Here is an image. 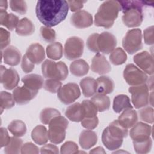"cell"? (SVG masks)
I'll return each mask as SVG.
<instances>
[{
	"instance_id": "1",
	"label": "cell",
	"mask_w": 154,
	"mask_h": 154,
	"mask_svg": "<svg viewBox=\"0 0 154 154\" xmlns=\"http://www.w3.org/2000/svg\"><path fill=\"white\" fill-rule=\"evenodd\" d=\"M69 11L67 1L64 0L38 1L35 14L40 22L45 26H55L66 17Z\"/></svg>"
},
{
	"instance_id": "2",
	"label": "cell",
	"mask_w": 154,
	"mask_h": 154,
	"mask_svg": "<svg viewBox=\"0 0 154 154\" xmlns=\"http://www.w3.org/2000/svg\"><path fill=\"white\" fill-rule=\"evenodd\" d=\"M122 10L118 1H106L99 7L94 16V25L108 29L112 26L119 12Z\"/></svg>"
},
{
	"instance_id": "3",
	"label": "cell",
	"mask_w": 154,
	"mask_h": 154,
	"mask_svg": "<svg viewBox=\"0 0 154 154\" xmlns=\"http://www.w3.org/2000/svg\"><path fill=\"white\" fill-rule=\"evenodd\" d=\"M123 12L122 21L129 28L139 26L143 20L142 7L145 1H119Z\"/></svg>"
},
{
	"instance_id": "4",
	"label": "cell",
	"mask_w": 154,
	"mask_h": 154,
	"mask_svg": "<svg viewBox=\"0 0 154 154\" xmlns=\"http://www.w3.org/2000/svg\"><path fill=\"white\" fill-rule=\"evenodd\" d=\"M69 125L68 120L63 116L54 117L49 123V140L55 144L62 143L66 137V130Z\"/></svg>"
},
{
	"instance_id": "5",
	"label": "cell",
	"mask_w": 154,
	"mask_h": 154,
	"mask_svg": "<svg viewBox=\"0 0 154 154\" xmlns=\"http://www.w3.org/2000/svg\"><path fill=\"white\" fill-rule=\"evenodd\" d=\"M42 72L43 77L47 79H57L64 80L68 76V69L63 61L57 63L46 60L42 64Z\"/></svg>"
},
{
	"instance_id": "6",
	"label": "cell",
	"mask_w": 154,
	"mask_h": 154,
	"mask_svg": "<svg viewBox=\"0 0 154 154\" xmlns=\"http://www.w3.org/2000/svg\"><path fill=\"white\" fill-rule=\"evenodd\" d=\"M122 46L129 54H134L143 48L142 33L140 29L129 30L122 40Z\"/></svg>"
},
{
	"instance_id": "7",
	"label": "cell",
	"mask_w": 154,
	"mask_h": 154,
	"mask_svg": "<svg viewBox=\"0 0 154 154\" xmlns=\"http://www.w3.org/2000/svg\"><path fill=\"white\" fill-rule=\"evenodd\" d=\"M149 87L146 84L130 87L129 92L131 94V100L134 107L139 109L146 106L149 103Z\"/></svg>"
},
{
	"instance_id": "8",
	"label": "cell",
	"mask_w": 154,
	"mask_h": 154,
	"mask_svg": "<svg viewBox=\"0 0 154 154\" xmlns=\"http://www.w3.org/2000/svg\"><path fill=\"white\" fill-rule=\"evenodd\" d=\"M123 78L127 84L132 86L146 84L148 80L147 74L133 64L126 65L123 71Z\"/></svg>"
},
{
	"instance_id": "9",
	"label": "cell",
	"mask_w": 154,
	"mask_h": 154,
	"mask_svg": "<svg viewBox=\"0 0 154 154\" xmlns=\"http://www.w3.org/2000/svg\"><path fill=\"white\" fill-rule=\"evenodd\" d=\"M84 41L79 37L73 36L69 38L64 45V54L69 60H73L82 56L84 52Z\"/></svg>"
},
{
	"instance_id": "10",
	"label": "cell",
	"mask_w": 154,
	"mask_h": 154,
	"mask_svg": "<svg viewBox=\"0 0 154 154\" xmlns=\"http://www.w3.org/2000/svg\"><path fill=\"white\" fill-rule=\"evenodd\" d=\"M80 95L81 91L78 85L73 82L64 85L57 92L58 98L65 105L72 103L79 97Z\"/></svg>"
},
{
	"instance_id": "11",
	"label": "cell",
	"mask_w": 154,
	"mask_h": 154,
	"mask_svg": "<svg viewBox=\"0 0 154 154\" xmlns=\"http://www.w3.org/2000/svg\"><path fill=\"white\" fill-rule=\"evenodd\" d=\"M97 45L99 53L104 54L111 53L117 46L116 37L111 32L105 31L99 34L97 38Z\"/></svg>"
},
{
	"instance_id": "12",
	"label": "cell",
	"mask_w": 154,
	"mask_h": 154,
	"mask_svg": "<svg viewBox=\"0 0 154 154\" xmlns=\"http://www.w3.org/2000/svg\"><path fill=\"white\" fill-rule=\"evenodd\" d=\"M19 82V76L17 71L13 68L6 69L1 66V82L4 88L7 90L15 88Z\"/></svg>"
},
{
	"instance_id": "13",
	"label": "cell",
	"mask_w": 154,
	"mask_h": 154,
	"mask_svg": "<svg viewBox=\"0 0 154 154\" xmlns=\"http://www.w3.org/2000/svg\"><path fill=\"white\" fill-rule=\"evenodd\" d=\"M134 63L144 72L152 75L154 73V61L153 56L147 51H143L134 55Z\"/></svg>"
},
{
	"instance_id": "14",
	"label": "cell",
	"mask_w": 154,
	"mask_h": 154,
	"mask_svg": "<svg viewBox=\"0 0 154 154\" xmlns=\"http://www.w3.org/2000/svg\"><path fill=\"white\" fill-rule=\"evenodd\" d=\"M130 130L129 135L132 141L141 142L150 138L152 127L143 122L136 123Z\"/></svg>"
},
{
	"instance_id": "15",
	"label": "cell",
	"mask_w": 154,
	"mask_h": 154,
	"mask_svg": "<svg viewBox=\"0 0 154 154\" xmlns=\"http://www.w3.org/2000/svg\"><path fill=\"white\" fill-rule=\"evenodd\" d=\"M38 91L32 90L25 85L17 87L13 91L15 102L18 105H24L29 102L38 93Z\"/></svg>"
},
{
	"instance_id": "16",
	"label": "cell",
	"mask_w": 154,
	"mask_h": 154,
	"mask_svg": "<svg viewBox=\"0 0 154 154\" xmlns=\"http://www.w3.org/2000/svg\"><path fill=\"white\" fill-rule=\"evenodd\" d=\"M70 22L77 28H85L92 25L93 17L88 12L85 10H79L71 16Z\"/></svg>"
},
{
	"instance_id": "17",
	"label": "cell",
	"mask_w": 154,
	"mask_h": 154,
	"mask_svg": "<svg viewBox=\"0 0 154 154\" xmlns=\"http://www.w3.org/2000/svg\"><path fill=\"white\" fill-rule=\"evenodd\" d=\"M91 70L94 73L103 75L109 73L111 70V67L105 56L98 52L92 59Z\"/></svg>"
},
{
	"instance_id": "18",
	"label": "cell",
	"mask_w": 154,
	"mask_h": 154,
	"mask_svg": "<svg viewBox=\"0 0 154 154\" xmlns=\"http://www.w3.org/2000/svg\"><path fill=\"white\" fill-rule=\"evenodd\" d=\"M25 55L34 64H38L45 58V52L43 47L38 43L31 44L27 49Z\"/></svg>"
},
{
	"instance_id": "19",
	"label": "cell",
	"mask_w": 154,
	"mask_h": 154,
	"mask_svg": "<svg viewBox=\"0 0 154 154\" xmlns=\"http://www.w3.org/2000/svg\"><path fill=\"white\" fill-rule=\"evenodd\" d=\"M1 53L5 64L11 66H15L19 64L22 55L19 50L16 47L9 46Z\"/></svg>"
},
{
	"instance_id": "20",
	"label": "cell",
	"mask_w": 154,
	"mask_h": 154,
	"mask_svg": "<svg viewBox=\"0 0 154 154\" xmlns=\"http://www.w3.org/2000/svg\"><path fill=\"white\" fill-rule=\"evenodd\" d=\"M97 141V134L91 130H84L80 134L79 143L80 146L84 150L90 149L96 144Z\"/></svg>"
},
{
	"instance_id": "21",
	"label": "cell",
	"mask_w": 154,
	"mask_h": 154,
	"mask_svg": "<svg viewBox=\"0 0 154 154\" xmlns=\"http://www.w3.org/2000/svg\"><path fill=\"white\" fill-rule=\"evenodd\" d=\"M119 123L125 128H132L138 121L137 112L132 109H126L118 117Z\"/></svg>"
},
{
	"instance_id": "22",
	"label": "cell",
	"mask_w": 154,
	"mask_h": 154,
	"mask_svg": "<svg viewBox=\"0 0 154 154\" xmlns=\"http://www.w3.org/2000/svg\"><path fill=\"white\" fill-rule=\"evenodd\" d=\"M123 139L111 135L107 127L104 129L102 134V141L105 147L109 150H115L120 148L123 143Z\"/></svg>"
},
{
	"instance_id": "23",
	"label": "cell",
	"mask_w": 154,
	"mask_h": 154,
	"mask_svg": "<svg viewBox=\"0 0 154 154\" xmlns=\"http://www.w3.org/2000/svg\"><path fill=\"white\" fill-rule=\"evenodd\" d=\"M65 115L72 122H81L84 118V110L81 103L76 102L69 106L65 111Z\"/></svg>"
},
{
	"instance_id": "24",
	"label": "cell",
	"mask_w": 154,
	"mask_h": 154,
	"mask_svg": "<svg viewBox=\"0 0 154 154\" xmlns=\"http://www.w3.org/2000/svg\"><path fill=\"white\" fill-rule=\"evenodd\" d=\"M80 87L83 95L86 97H91L97 92L96 80L90 76L85 77L80 81Z\"/></svg>"
},
{
	"instance_id": "25",
	"label": "cell",
	"mask_w": 154,
	"mask_h": 154,
	"mask_svg": "<svg viewBox=\"0 0 154 154\" xmlns=\"http://www.w3.org/2000/svg\"><path fill=\"white\" fill-rule=\"evenodd\" d=\"M22 81L23 85L32 90L38 91L43 86V78L37 74H29L22 78Z\"/></svg>"
},
{
	"instance_id": "26",
	"label": "cell",
	"mask_w": 154,
	"mask_h": 154,
	"mask_svg": "<svg viewBox=\"0 0 154 154\" xmlns=\"http://www.w3.org/2000/svg\"><path fill=\"white\" fill-rule=\"evenodd\" d=\"M97 92L98 93L107 94L112 93L114 89V82L108 76H102L96 79Z\"/></svg>"
},
{
	"instance_id": "27",
	"label": "cell",
	"mask_w": 154,
	"mask_h": 154,
	"mask_svg": "<svg viewBox=\"0 0 154 154\" xmlns=\"http://www.w3.org/2000/svg\"><path fill=\"white\" fill-rule=\"evenodd\" d=\"M35 26L31 20L26 17L21 19L16 28V32L20 36H28L34 33Z\"/></svg>"
},
{
	"instance_id": "28",
	"label": "cell",
	"mask_w": 154,
	"mask_h": 154,
	"mask_svg": "<svg viewBox=\"0 0 154 154\" xmlns=\"http://www.w3.org/2000/svg\"><path fill=\"white\" fill-rule=\"evenodd\" d=\"M88 70V64L82 59L76 60L73 61L70 65V71L71 73L77 77H81L87 75Z\"/></svg>"
},
{
	"instance_id": "29",
	"label": "cell",
	"mask_w": 154,
	"mask_h": 154,
	"mask_svg": "<svg viewBox=\"0 0 154 154\" xmlns=\"http://www.w3.org/2000/svg\"><path fill=\"white\" fill-rule=\"evenodd\" d=\"M32 140L38 145L45 144L49 140L48 131L45 126L37 125L31 132Z\"/></svg>"
},
{
	"instance_id": "30",
	"label": "cell",
	"mask_w": 154,
	"mask_h": 154,
	"mask_svg": "<svg viewBox=\"0 0 154 154\" xmlns=\"http://www.w3.org/2000/svg\"><path fill=\"white\" fill-rule=\"evenodd\" d=\"M19 22L17 16L13 13H7L6 11L0 10L1 25L5 26L8 29L12 31L16 28Z\"/></svg>"
},
{
	"instance_id": "31",
	"label": "cell",
	"mask_w": 154,
	"mask_h": 154,
	"mask_svg": "<svg viewBox=\"0 0 154 154\" xmlns=\"http://www.w3.org/2000/svg\"><path fill=\"white\" fill-rule=\"evenodd\" d=\"M113 109L115 112L120 113L126 109H132L130 99L127 95L119 94L113 100Z\"/></svg>"
},
{
	"instance_id": "32",
	"label": "cell",
	"mask_w": 154,
	"mask_h": 154,
	"mask_svg": "<svg viewBox=\"0 0 154 154\" xmlns=\"http://www.w3.org/2000/svg\"><path fill=\"white\" fill-rule=\"evenodd\" d=\"M91 100L96 106L97 111L103 112L108 110L110 106V99L106 94L97 93L93 96Z\"/></svg>"
},
{
	"instance_id": "33",
	"label": "cell",
	"mask_w": 154,
	"mask_h": 154,
	"mask_svg": "<svg viewBox=\"0 0 154 154\" xmlns=\"http://www.w3.org/2000/svg\"><path fill=\"white\" fill-rule=\"evenodd\" d=\"M46 52L49 58L58 60L63 55L62 45L60 42H52L47 46Z\"/></svg>"
},
{
	"instance_id": "34",
	"label": "cell",
	"mask_w": 154,
	"mask_h": 154,
	"mask_svg": "<svg viewBox=\"0 0 154 154\" xmlns=\"http://www.w3.org/2000/svg\"><path fill=\"white\" fill-rule=\"evenodd\" d=\"M109 133L118 138L123 139L128 136V129L123 127L118 122L117 120H114L107 127Z\"/></svg>"
},
{
	"instance_id": "35",
	"label": "cell",
	"mask_w": 154,
	"mask_h": 154,
	"mask_svg": "<svg viewBox=\"0 0 154 154\" xmlns=\"http://www.w3.org/2000/svg\"><path fill=\"white\" fill-rule=\"evenodd\" d=\"M8 129L14 136L20 137L25 135L26 126L25 123L20 120H14L8 125Z\"/></svg>"
},
{
	"instance_id": "36",
	"label": "cell",
	"mask_w": 154,
	"mask_h": 154,
	"mask_svg": "<svg viewBox=\"0 0 154 154\" xmlns=\"http://www.w3.org/2000/svg\"><path fill=\"white\" fill-rule=\"evenodd\" d=\"M23 141L17 137H11L10 143L5 147L4 152L6 154H18L21 153Z\"/></svg>"
},
{
	"instance_id": "37",
	"label": "cell",
	"mask_w": 154,
	"mask_h": 154,
	"mask_svg": "<svg viewBox=\"0 0 154 154\" xmlns=\"http://www.w3.org/2000/svg\"><path fill=\"white\" fill-rule=\"evenodd\" d=\"M109 61L116 66H119L124 64L127 60V55L124 50L121 48L115 49L109 55Z\"/></svg>"
},
{
	"instance_id": "38",
	"label": "cell",
	"mask_w": 154,
	"mask_h": 154,
	"mask_svg": "<svg viewBox=\"0 0 154 154\" xmlns=\"http://www.w3.org/2000/svg\"><path fill=\"white\" fill-rule=\"evenodd\" d=\"M15 100L13 96L5 91H2L0 93V108L2 114L4 109H8L14 106Z\"/></svg>"
},
{
	"instance_id": "39",
	"label": "cell",
	"mask_w": 154,
	"mask_h": 154,
	"mask_svg": "<svg viewBox=\"0 0 154 154\" xmlns=\"http://www.w3.org/2000/svg\"><path fill=\"white\" fill-rule=\"evenodd\" d=\"M60 115V112L57 109L52 108H46L41 111L40 114V120L43 124L48 125L49 122L54 117Z\"/></svg>"
},
{
	"instance_id": "40",
	"label": "cell",
	"mask_w": 154,
	"mask_h": 154,
	"mask_svg": "<svg viewBox=\"0 0 154 154\" xmlns=\"http://www.w3.org/2000/svg\"><path fill=\"white\" fill-rule=\"evenodd\" d=\"M134 148L137 153L146 154L149 153L152 146V140L150 138L147 140L141 142L133 141Z\"/></svg>"
},
{
	"instance_id": "41",
	"label": "cell",
	"mask_w": 154,
	"mask_h": 154,
	"mask_svg": "<svg viewBox=\"0 0 154 154\" xmlns=\"http://www.w3.org/2000/svg\"><path fill=\"white\" fill-rule=\"evenodd\" d=\"M81 105L83 108L84 118L93 117L97 116V109L91 100H84Z\"/></svg>"
},
{
	"instance_id": "42",
	"label": "cell",
	"mask_w": 154,
	"mask_h": 154,
	"mask_svg": "<svg viewBox=\"0 0 154 154\" xmlns=\"http://www.w3.org/2000/svg\"><path fill=\"white\" fill-rule=\"evenodd\" d=\"M61 87V82L57 79H47L43 84V88L52 93H57Z\"/></svg>"
},
{
	"instance_id": "43",
	"label": "cell",
	"mask_w": 154,
	"mask_h": 154,
	"mask_svg": "<svg viewBox=\"0 0 154 154\" xmlns=\"http://www.w3.org/2000/svg\"><path fill=\"white\" fill-rule=\"evenodd\" d=\"M10 8L12 11L21 15L25 14L27 11V5L25 1L11 0L10 1Z\"/></svg>"
},
{
	"instance_id": "44",
	"label": "cell",
	"mask_w": 154,
	"mask_h": 154,
	"mask_svg": "<svg viewBox=\"0 0 154 154\" xmlns=\"http://www.w3.org/2000/svg\"><path fill=\"white\" fill-rule=\"evenodd\" d=\"M140 119L149 123H153V109L151 106H144L139 111Z\"/></svg>"
},
{
	"instance_id": "45",
	"label": "cell",
	"mask_w": 154,
	"mask_h": 154,
	"mask_svg": "<svg viewBox=\"0 0 154 154\" xmlns=\"http://www.w3.org/2000/svg\"><path fill=\"white\" fill-rule=\"evenodd\" d=\"M40 31L42 37L47 42H53L56 38L55 31L49 27L41 26Z\"/></svg>"
},
{
	"instance_id": "46",
	"label": "cell",
	"mask_w": 154,
	"mask_h": 154,
	"mask_svg": "<svg viewBox=\"0 0 154 154\" xmlns=\"http://www.w3.org/2000/svg\"><path fill=\"white\" fill-rule=\"evenodd\" d=\"M78 150V145L73 141H67L64 143L61 147L60 153H67V154H72L76 153Z\"/></svg>"
},
{
	"instance_id": "47",
	"label": "cell",
	"mask_w": 154,
	"mask_h": 154,
	"mask_svg": "<svg viewBox=\"0 0 154 154\" xmlns=\"http://www.w3.org/2000/svg\"><path fill=\"white\" fill-rule=\"evenodd\" d=\"M81 123L82 126L85 129L92 130L97 126L99 119L97 116L88 118L85 117L81 121Z\"/></svg>"
},
{
	"instance_id": "48",
	"label": "cell",
	"mask_w": 154,
	"mask_h": 154,
	"mask_svg": "<svg viewBox=\"0 0 154 154\" xmlns=\"http://www.w3.org/2000/svg\"><path fill=\"white\" fill-rule=\"evenodd\" d=\"M98 35V33H93L88 37L87 40V46L88 49L90 51L96 53L99 52L97 45V38Z\"/></svg>"
},
{
	"instance_id": "49",
	"label": "cell",
	"mask_w": 154,
	"mask_h": 154,
	"mask_svg": "<svg viewBox=\"0 0 154 154\" xmlns=\"http://www.w3.org/2000/svg\"><path fill=\"white\" fill-rule=\"evenodd\" d=\"M10 42V32L6 29L1 28H0V44L1 49L5 48Z\"/></svg>"
},
{
	"instance_id": "50",
	"label": "cell",
	"mask_w": 154,
	"mask_h": 154,
	"mask_svg": "<svg viewBox=\"0 0 154 154\" xmlns=\"http://www.w3.org/2000/svg\"><path fill=\"white\" fill-rule=\"evenodd\" d=\"M21 68L22 70L26 73L32 72L34 69V64L28 58L25 54L22 58Z\"/></svg>"
},
{
	"instance_id": "51",
	"label": "cell",
	"mask_w": 154,
	"mask_h": 154,
	"mask_svg": "<svg viewBox=\"0 0 154 154\" xmlns=\"http://www.w3.org/2000/svg\"><path fill=\"white\" fill-rule=\"evenodd\" d=\"M38 147L31 142H28L23 144L21 149V153H38Z\"/></svg>"
},
{
	"instance_id": "52",
	"label": "cell",
	"mask_w": 154,
	"mask_h": 154,
	"mask_svg": "<svg viewBox=\"0 0 154 154\" xmlns=\"http://www.w3.org/2000/svg\"><path fill=\"white\" fill-rule=\"evenodd\" d=\"M144 42L147 45H152L153 44V26H150L144 31Z\"/></svg>"
},
{
	"instance_id": "53",
	"label": "cell",
	"mask_w": 154,
	"mask_h": 154,
	"mask_svg": "<svg viewBox=\"0 0 154 154\" xmlns=\"http://www.w3.org/2000/svg\"><path fill=\"white\" fill-rule=\"evenodd\" d=\"M1 133V147H5L10 141L11 137L8 135V132L5 128H1L0 129Z\"/></svg>"
},
{
	"instance_id": "54",
	"label": "cell",
	"mask_w": 154,
	"mask_h": 154,
	"mask_svg": "<svg viewBox=\"0 0 154 154\" xmlns=\"http://www.w3.org/2000/svg\"><path fill=\"white\" fill-rule=\"evenodd\" d=\"M86 2L84 1H68L67 3L71 11L75 12L79 11L80 9L83 8L84 4Z\"/></svg>"
},
{
	"instance_id": "55",
	"label": "cell",
	"mask_w": 154,
	"mask_h": 154,
	"mask_svg": "<svg viewBox=\"0 0 154 154\" xmlns=\"http://www.w3.org/2000/svg\"><path fill=\"white\" fill-rule=\"evenodd\" d=\"M41 153H58L59 150L57 146L52 144H47L40 149Z\"/></svg>"
},
{
	"instance_id": "56",
	"label": "cell",
	"mask_w": 154,
	"mask_h": 154,
	"mask_svg": "<svg viewBox=\"0 0 154 154\" xmlns=\"http://www.w3.org/2000/svg\"><path fill=\"white\" fill-rule=\"evenodd\" d=\"M90 153H105V151L102 147H97L90 151Z\"/></svg>"
},
{
	"instance_id": "57",
	"label": "cell",
	"mask_w": 154,
	"mask_h": 154,
	"mask_svg": "<svg viewBox=\"0 0 154 154\" xmlns=\"http://www.w3.org/2000/svg\"><path fill=\"white\" fill-rule=\"evenodd\" d=\"M8 7V2L7 1L1 0L0 1V10L6 11Z\"/></svg>"
}]
</instances>
